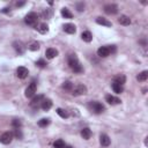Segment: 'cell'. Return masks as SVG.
<instances>
[{
    "label": "cell",
    "instance_id": "cell-1",
    "mask_svg": "<svg viewBox=\"0 0 148 148\" xmlns=\"http://www.w3.org/2000/svg\"><path fill=\"white\" fill-rule=\"evenodd\" d=\"M67 61H68V66L71 67V69L74 73H82L83 72V68H82L76 54H69L67 58Z\"/></svg>",
    "mask_w": 148,
    "mask_h": 148
},
{
    "label": "cell",
    "instance_id": "cell-2",
    "mask_svg": "<svg viewBox=\"0 0 148 148\" xmlns=\"http://www.w3.org/2000/svg\"><path fill=\"white\" fill-rule=\"evenodd\" d=\"M88 108H89V110H90L91 112H94V113H96V114H99V113H102V112L105 111V106H104L102 103L97 102V101H91V102H89Z\"/></svg>",
    "mask_w": 148,
    "mask_h": 148
},
{
    "label": "cell",
    "instance_id": "cell-3",
    "mask_svg": "<svg viewBox=\"0 0 148 148\" xmlns=\"http://www.w3.org/2000/svg\"><path fill=\"white\" fill-rule=\"evenodd\" d=\"M24 22H25V24H28L29 27L35 28V27H37V23H38V15H37L35 12H30V13H28V14L25 15Z\"/></svg>",
    "mask_w": 148,
    "mask_h": 148
},
{
    "label": "cell",
    "instance_id": "cell-4",
    "mask_svg": "<svg viewBox=\"0 0 148 148\" xmlns=\"http://www.w3.org/2000/svg\"><path fill=\"white\" fill-rule=\"evenodd\" d=\"M84 94H87V87L84 84L79 83L75 87H73V89H72V95L73 96H81V95H84Z\"/></svg>",
    "mask_w": 148,
    "mask_h": 148
},
{
    "label": "cell",
    "instance_id": "cell-5",
    "mask_svg": "<svg viewBox=\"0 0 148 148\" xmlns=\"http://www.w3.org/2000/svg\"><path fill=\"white\" fill-rule=\"evenodd\" d=\"M13 139H14V133L10 131H7L0 135V142L2 145H9Z\"/></svg>",
    "mask_w": 148,
    "mask_h": 148
},
{
    "label": "cell",
    "instance_id": "cell-6",
    "mask_svg": "<svg viewBox=\"0 0 148 148\" xmlns=\"http://www.w3.org/2000/svg\"><path fill=\"white\" fill-rule=\"evenodd\" d=\"M36 90H37L36 82H34V81H32V82L27 87V89H25V92H24L25 97H28V98L34 97V96H35V94H36Z\"/></svg>",
    "mask_w": 148,
    "mask_h": 148
},
{
    "label": "cell",
    "instance_id": "cell-7",
    "mask_svg": "<svg viewBox=\"0 0 148 148\" xmlns=\"http://www.w3.org/2000/svg\"><path fill=\"white\" fill-rule=\"evenodd\" d=\"M103 9L108 15H114L118 13V6L116 3H108L104 6Z\"/></svg>",
    "mask_w": 148,
    "mask_h": 148
},
{
    "label": "cell",
    "instance_id": "cell-8",
    "mask_svg": "<svg viewBox=\"0 0 148 148\" xmlns=\"http://www.w3.org/2000/svg\"><path fill=\"white\" fill-rule=\"evenodd\" d=\"M110 49H109V45H104V46H101L98 50H97V56L101 57V58H106L108 56H110Z\"/></svg>",
    "mask_w": 148,
    "mask_h": 148
},
{
    "label": "cell",
    "instance_id": "cell-9",
    "mask_svg": "<svg viewBox=\"0 0 148 148\" xmlns=\"http://www.w3.org/2000/svg\"><path fill=\"white\" fill-rule=\"evenodd\" d=\"M13 46H14V50H15L18 54H23L24 51H25V46H24V44H23L21 40H15V42L13 43Z\"/></svg>",
    "mask_w": 148,
    "mask_h": 148
},
{
    "label": "cell",
    "instance_id": "cell-10",
    "mask_svg": "<svg viewBox=\"0 0 148 148\" xmlns=\"http://www.w3.org/2000/svg\"><path fill=\"white\" fill-rule=\"evenodd\" d=\"M28 74H29V71H28V68H25L24 66H20V67H17V69H16V75H17V77L18 79H25L27 76H28Z\"/></svg>",
    "mask_w": 148,
    "mask_h": 148
},
{
    "label": "cell",
    "instance_id": "cell-11",
    "mask_svg": "<svg viewBox=\"0 0 148 148\" xmlns=\"http://www.w3.org/2000/svg\"><path fill=\"white\" fill-rule=\"evenodd\" d=\"M99 143H101V146L102 147H108V146H110V143H111V139H110V136L108 135V134H101L99 135Z\"/></svg>",
    "mask_w": 148,
    "mask_h": 148
},
{
    "label": "cell",
    "instance_id": "cell-12",
    "mask_svg": "<svg viewBox=\"0 0 148 148\" xmlns=\"http://www.w3.org/2000/svg\"><path fill=\"white\" fill-rule=\"evenodd\" d=\"M43 99H44V95H37V96H34L32 99H31V102H30V105L34 106V108H36V106L38 108V105L42 104Z\"/></svg>",
    "mask_w": 148,
    "mask_h": 148
},
{
    "label": "cell",
    "instance_id": "cell-13",
    "mask_svg": "<svg viewBox=\"0 0 148 148\" xmlns=\"http://www.w3.org/2000/svg\"><path fill=\"white\" fill-rule=\"evenodd\" d=\"M62 28H64V31L69 34V35H73L76 32V27L73 23H66V24H64Z\"/></svg>",
    "mask_w": 148,
    "mask_h": 148
},
{
    "label": "cell",
    "instance_id": "cell-14",
    "mask_svg": "<svg viewBox=\"0 0 148 148\" xmlns=\"http://www.w3.org/2000/svg\"><path fill=\"white\" fill-rule=\"evenodd\" d=\"M45 56H46L47 59H53V58H56L58 56V50H56L53 47H49L45 51Z\"/></svg>",
    "mask_w": 148,
    "mask_h": 148
},
{
    "label": "cell",
    "instance_id": "cell-15",
    "mask_svg": "<svg viewBox=\"0 0 148 148\" xmlns=\"http://www.w3.org/2000/svg\"><path fill=\"white\" fill-rule=\"evenodd\" d=\"M105 101H106L109 104H111V105H116V104H119V103L121 102L119 98L114 97L113 95H106V96H105Z\"/></svg>",
    "mask_w": 148,
    "mask_h": 148
},
{
    "label": "cell",
    "instance_id": "cell-16",
    "mask_svg": "<svg viewBox=\"0 0 148 148\" xmlns=\"http://www.w3.org/2000/svg\"><path fill=\"white\" fill-rule=\"evenodd\" d=\"M40 108L44 110V111H49L51 108H52V101L50 98H44L42 104H40Z\"/></svg>",
    "mask_w": 148,
    "mask_h": 148
},
{
    "label": "cell",
    "instance_id": "cell-17",
    "mask_svg": "<svg viewBox=\"0 0 148 148\" xmlns=\"http://www.w3.org/2000/svg\"><path fill=\"white\" fill-rule=\"evenodd\" d=\"M118 23L121 25H130L131 24V18L127 15H120L118 17Z\"/></svg>",
    "mask_w": 148,
    "mask_h": 148
},
{
    "label": "cell",
    "instance_id": "cell-18",
    "mask_svg": "<svg viewBox=\"0 0 148 148\" xmlns=\"http://www.w3.org/2000/svg\"><path fill=\"white\" fill-rule=\"evenodd\" d=\"M81 38L83 39V42H86V43H90V42L92 40V35H91L90 31L86 30V31H83V32L81 34Z\"/></svg>",
    "mask_w": 148,
    "mask_h": 148
},
{
    "label": "cell",
    "instance_id": "cell-19",
    "mask_svg": "<svg viewBox=\"0 0 148 148\" xmlns=\"http://www.w3.org/2000/svg\"><path fill=\"white\" fill-rule=\"evenodd\" d=\"M96 23L97 24H101V25H104V27H111L112 25V23L109 20H106L104 17H101V16L96 18Z\"/></svg>",
    "mask_w": 148,
    "mask_h": 148
},
{
    "label": "cell",
    "instance_id": "cell-20",
    "mask_svg": "<svg viewBox=\"0 0 148 148\" xmlns=\"http://www.w3.org/2000/svg\"><path fill=\"white\" fill-rule=\"evenodd\" d=\"M81 136L84 139V140H89L90 139V136H91V131H90V128H88V127H84V128H82L81 130Z\"/></svg>",
    "mask_w": 148,
    "mask_h": 148
},
{
    "label": "cell",
    "instance_id": "cell-21",
    "mask_svg": "<svg viewBox=\"0 0 148 148\" xmlns=\"http://www.w3.org/2000/svg\"><path fill=\"white\" fill-rule=\"evenodd\" d=\"M111 88H112V90H113L116 94H121V92L124 91V87H123L121 84H119V83H116V82H112Z\"/></svg>",
    "mask_w": 148,
    "mask_h": 148
},
{
    "label": "cell",
    "instance_id": "cell-22",
    "mask_svg": "<svg viewBox=\"0 0 148 148\" xmlns=\"http://www.w3.org/2000/svg\"><path fill=\"white\" fill-rule=\"evenodd\" d=\"M37 30H38V32H39V34L45 35V34H47V32H49V25H47L46 23H40V24L37 27Z\"/></svg>",
    "mask_w": 148,
    "mask_h": 148
},
{
    "label": "cell",
    "instance_id": "cell-23",
    "mask_svg": "<svg viewBox=\"0 0 148 148\" xmlns=\"http://www.w3.org/2000/svg\"><path fill=\"white\" fill-rule=\"evenodd\" d=\"M147 79H148V71H142L136 75V80L139 82H145Z\"/></svg>",
    "mask_w": 148,
    "mask_h": 148
},
{
    "label": "cell",
    "instance_id": "cell-24",
    "mask_svg": "<svg viewBox=\"0 0 148 148\" xmlns=\"http://www.w3.org/2000/svg\"><path fill=\"white\" fill-rule=\"evenodd\" d=\"M113 82H116V83H119V84L124 86V83L126 82V76H125L124 74H119V75H117V76H114V77H113Z\"/></svg>",
    "mask_w": 148,
    "mask_h": 148
},
{
    "label": "cell",
    "instance_id": "cell-25",
    "mask_svg": "<svg viewBox=\"0 0 148 148\" xmlns=\"http://www.w3.org/2000/svg\"><path fill=\"white\" fill-rule=\"evenodd\" d=\"M73 87H74V84H73L72 81H65V82L61 84V88L65 89V90H67V91H72Z\"/></svg>",
    "mask_w": 148,
    "mask_h": 148
},
{
    "label": "cell",
    "instance_id": "cell-26",
    "mask_svg": "<svg viewBox=\"0 0 148 148\" xmlns=\"http://www.w3.org/2000/svg\"><path fill=\"white\" fill-rule=\"evenodd\" d=\"M61 15H62L65 18H72V17H73V14H72L71 10H69L68 8H66V7L61 8Z\"/></svg>",
    "mask_w": 148,
    "mask_h": 148
},
{
    "label": "cell",
    "instance_id": "cell-27",
    "mask_svg": "<svg viewBox=\"0 0 148 148\" xmlns=\"http://www.w3.org/2000/svg\"><path fill=\"white\" fill-rule=\"evenodd\" d=\"M56 112L58 113V116H60L61 118H64V119H66V118H68V112L66 111V110H64V109H61V108H58L57 110H56Z\"/></svg>",
    "mask_w": 148,
    "mask_h": 148
},
{
    "label": "cell",
    "instance_id": "cell-28",
    "mask_svg": "<svg viewBox=\"0 0 148 148\" xmlns=\"http://www.w3.org/2000/svg\"><path fill=\"white\" fill-rule=\"evenodd\" d=\"M50 123H51V120L49 118H42V119L38 120L37 124H38L39 127H46L47 125H50Z\"/></svg>",
    "mask_w": 148,
    "mask_h": 148
},
{
    "label": "cell",
    "instance_id": "cell-29",
    "mask_svg": "<svg viewBox=\"0 0 148 148\" xmlns=\"http://www.w3.org/2000/svg\"><path fill=\"white\" fill-rule=\"evenodd\" d=\"M53 147H54V148H65V147H66V143L64 142V140L58 139V140H56V141L53 142Z\"/></svg>",
    "mask_w": 148,
    "mask_h": 148
},
{
    "label": "cell",
    "instance_id": "cell-30",
    "mask_svg": "<svg viewBox=\"0 0 148 148\" xmlns=\"http://www.w3.org/2000/svg\"><path fill=\"white\" fill-rule=\"evenodd\" d=\"M28 49H29L30 51H38V50H39V44H38L37 42H34V43H31V44L28 46Z\"/></svg>",
    "mask_w": 148,
    "mask_h": 148
},
{
    "label": "cell",
    "instance_id": "cell-31",
    "mask_svg": "<svg viewBox=\"0 0 148 148\" xmlns=\"http://www.w3.org/2000/svg\"><path fill=\"white\" fill-rule=\"evenodd\" d=\"M42 14H43V16L45 18H50L52 16V9H44Z\"/></svg>",
    "mask_w": 148,
    "mask_h": 148
},
{
    "label": "cell",
    "instance_id": "cell-32",
    "mask_svg": "<svg viewBox=\"0 0 148 148\" xmlns=\"http://www.w3.org/2000/svg\"><path fill=\"white\" fill-rule=\"evenodd\" d=\"M36 65L38 66V67H40V68H44V67H46V61L44 60V59H38L37 61H36Z\"/></svg>",
    "mask_w": 148,
    "mask_h": 148
},
{
    "label": "cell",
    "instance_id": "cell-33",
    "mask_svg": "<svg viewBox=\"0 0 148 148\" xmlns=\"http://www.w3.org/2000/svg\"><path fill=\"white\" fill-rule=\"evenodd\" d=\"M76 9H77V12H83L84 10V3L83 2H77L76 3Z\"/></svg>",
    "mask_w": 148,
    "mask_h": 148
},
{
    "label": "cell",
    "instance_id": "cell-34",
    "mask_svg": "<svg viewBox=\"0 0 148 148\" xmlns=\"http://www.w3.org/2000/svg\"><path fill=\"white\" fill-rule=\"evenodd\" d=\"M12 125H13L15 128H20V126H21V121H20L18 119H14V120L12 121Z\"/></svg>",
    "mask_w": 148,
    "mask_h": 148
},
{
    "label": "cell",
    "instance_id": "cell-35",
    "mask_svg": "<svg viewBox=\"0 0 148 148\" xmlns=\"http://www.w3.org/2000/svg\"><path fill=\"white\" fill-rule=\"evenodd\" d=\"M14 134L16 135V138H18V139H22V133H21V130H20V128H15V132H14Z\"/></svg>",
    "mask_w": 148,
    "mask_h": 148
},
{
    "label": "cell",
    "instance_id": "cell-36",
    "mask_svg": "<svg viewBox=\"0 0 148 148\" xmlns=\"http://www.w3.org/2000/svg\"><path fill=\"white\" fill-rule=\"evenodd\" d=\"M15 5H16V7H22V6L25 5V2H24V1H17Z\"/></svg>",
    "mask_w": 148,
    "mask_h": 148
},
{
    "label": "cell",
    "instance_id": "cell-37",
    "mask_svg": "<svg viewBox=\"0 0 148 148\" xmlns=\"http://www.w3.org/2000/svg\"><path fill=\"white\" fill-rule=\"evenodd\" d=\"M9 9H10V8H8V7H6V8H3V9L1 10V12H2V13H9Z\"/></svg>",
    "mask_w": 148,
    "mask_h": 148
},
{
    "label": "cell",
    "instance_id": "cell-38",
    "mask_svg": "<svg viewBox=\"0 0 148 148\" xmlns=\"http://www.w3.org/2000/svg\"><path fill=\"white\" fill-rule=\"evenodd\" d=\"M65 148H72V147H71V146H66Z\"/></svg>",
    "mask_w": 148,
    "mask_h": 148
}]
</instances>
